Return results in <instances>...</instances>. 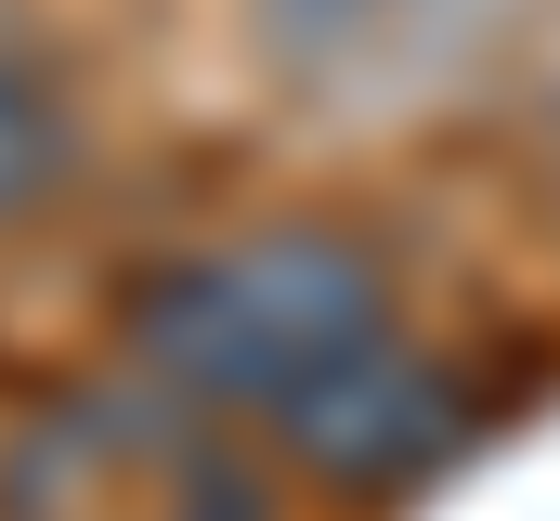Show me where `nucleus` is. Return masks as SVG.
I'll return each mask as SVG.
<instances>
[{"instance_id":"nucleus-1","label":"nucleus","mask_w":560,"mask_h":521,"mask_svg":"<svg viewBox=\"0 0 560 521\" xmlns=\"http://www.w3.org/2000/svg\"><path fill=\"white\" fill-rule=\"evenodd\" d=\"M378 339H392V274L339 222H275V235L183 248L118 300V352H131L143 391H170L196 417H261V430Z\"/></svg>"},{"instance_id":"nucleus-2","label":"nucleus","mask_w":560,"mask_h":521,"mask_svg":"<svg viewBox=\"0 0 560 521\" xmlns=\"http://www.w3.org/2000/svg\"><path fill=\"white\" fill-rule=\"evenodd\" d=\"M275 521V483L222 456V430L170 391L143 404H66L13 456V521Z\"/></svg>"},{"instance_id":"nucleus-3","label":"nucleus","mask_w":560,"mask_h":521,"mask_svg":"<svg viewBox=\"0 0 560 521\" xmlns=\"http://www.w3.org/2000/svg\"><path fill=\"white\" fill-rule=\"evenodd\" d=\"M275 443L300 456V483H326V496H405V483H430L469 443V379L430 366L418 339L392 326L378 352H352L339 379L300 391L275 417Z\"/></svg>"},{"instance_id":"nucleus-4","label":"nucleus","mask_w":560,"mask_h":521,"mask_svg":"<svg viewBox=\"0 0 560 521\" xmlns=\"http://www.w3.org/2000/svg\"><path fill=\"white\" fill-rule=\"evenodd\" d=\"M66 170H79V118H66V79H52V53L0 13V222H26V209H52L66 196Z\"/></svg>"}]
</instances>
